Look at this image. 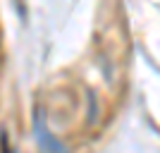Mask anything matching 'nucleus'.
Here are the masks:
<instances>
[{
  "label": "nucleus",
  "instance_id": "obj_3",
  "mask_svg": "<svg viewBox=\"0 0 160 153\" xmlns=\"http://www.w3.org/2000/svg\"><path fill=\"white\" fill-rule=\"evenodd\" d=\"M88 98H91V110H88V125L96 122V115H98V108H96V93L88 91Z\"/></svg>",
  "mask_w": 160,
  "mask_h": 153
},
{
  "label": "nucleus",
  "instance_id": "obj_2",
  "mask_svg": "<svg viewBox=\"0 0 160 153\" xmlns=\"http://www.w3.org/2000/svg\"><path fill=\"white\" fill-rule=\"evenodd\" d=\"M0 151H2V153H17V151H12V146H10V141H7V132H5V129L0 132Z\"/></svg>",
  "mask_w": 160,
  "mask_h": 153
},
{
  "label": "nucleus",
  "instance_id": "obj_1",
  "mask_svg": "<svg viewBox=\"0 0 160 153\" xmlns=\"http://www.w3.org/2000/svg\"><path fill=\"white\" fill-rule=\"evenodd\" d=\"M33 134H36V144L41 146V151L46 153H65V146H62L58 136H53V132L46 127V117L41 110L33 113Z\"/></svg>",
  "mask_w": 160,
  "mask_h": 153
}]
</instances>
